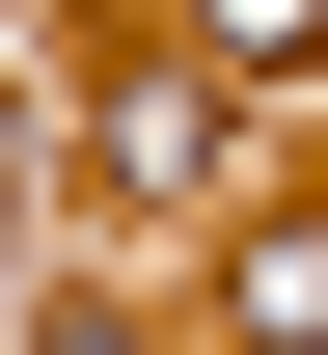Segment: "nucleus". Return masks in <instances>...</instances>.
Instances as JSON below:
<instances>
[{
	"mask_svg": "<svg viewBox=\"0 0 328 355\" xmlns=\"http://www.w3.org/2000/svg\"><path fill=\"white\" fill-rule=\"evenodd\" d=\"M191 28H219V55H328V0H191Z\"/></svg>",
	"mask_w": 328,
	"mask_h": 355,
	"instance_id": "f257e3e1",
	"label": "nucleus"
}]
</instances>
